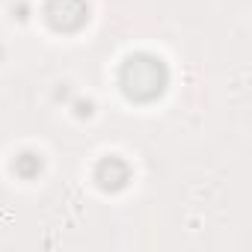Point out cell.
Masks as SVG:
<instances>
[{
    "instance_id": "1",
    "label": "cell",
    "mask_w": 252,
    "mask_h": 252,
    "mask_svg": "<svg viewBox=\"0 0 252 252\" xmlns=\"http://www.w3.org/2000/svg\"><path fill=\"white\" fill-rule=\"evenodd\" d=\"M122 83H125V92L134 98H155V95H160V89L166 83V71H163L160 60L131 57L122 68Z\"/></svg>"
}]
</instances>
